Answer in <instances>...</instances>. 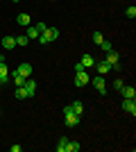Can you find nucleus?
<instances>
[{
    "mask_svg": "<svg viewBox=\"0 0 136 152\" xmlns=\"http://www.w3.org/2000/svg\"><path fill=\"white\" fill-rule=\"evenodd\" d=\"M57 37H59L57 27H48L45 32H41V34H39V41H41V45H48V43H52Z\"/></svg>",
    "mask_w": 136,
    "mask_h": 152,
    "instance_id": "nucleus-1",
    "label": "nucleus"
},
{
    "mask_svg": "<svg viewBox=\"0 0 136 152\" xmlns=\"http://www.w3.org/2000/svg\"><path fill=\"white\" fill-rule=\"evenodd\" d=\"M64 121H66V127H77L79 125V116L71 109V104L64 107Z\"/></svg>",
    "mask_w": 136,
    "mask_h": 152,
    "instance_id": "nucleus-2",
    "label": "nucleus"
},
{
    "mask_svg": "<svg viewBox=\"0 0 136 152\" xmlns=\"http://www.w3.org/2000/svg\"><path fill=\"white\" fill-rule=\"evenodd\" d=\"M104 61L109 64V66H111L113 70H118V68H120V66H118V61H120V55H118L116 50H109V52H107V57H104Z\"/></svg>",
    "mask_w": 136,
    "mask_h": 152,
    "instance_id": "nucleus-3",
    "label": "nucleus"
},
{
    "mask_svg": "<svg viewBox=\"0 0 136 152\" xmlns=\"http://www.w3.org/2000/svg\"><path fill=\"white\" fill-rule=\"evenodd\" d=\"M89 82H91V80H89V73H86V70H79L77 75H75V86H79V89L86 86Z\"/></svg>",
    "mask_w": 136,
    "mask_h": 152,
    "instance_id": "nucleus-4",
    "label": "nucleus"
},
{
    "mask_svg": "<svg viewBox=\"0 0 136 152\" xmlns=\"http://www.w3.org/2000/svg\"><path fill=\"white\" fill-rule=\"evenodd\" d=\"M16 73H18V75H23L27 80V77L32 75V64H20L18 68H16Z\"/></svg>",
    "mask_w": 136,
    "mask_h": 152,
    "instance_id": "nucleus-5",
    "label": "nucleus"
},
{
    "mask_svg": "<svg viewBox=\"0 0 136 152\" xmlns=\"http://www.w3.org/2000/svg\"><path fill=\"white\" fill-rule=\"evenodd\" d=\"M93 86H95V91H100V93H107V84H104L102 75H97L95 80H93Z\"/></svg>",
    "mask_w": 136,
    "mask_h": 152,
    "instance_id": "nucleus-6",
    "label": "nucleus"
},
{
    "mask_svg": "<svg viewBox=\"0 0 136 152\" xmlns=\"http://www.w3.org/2000/svg\"><path fill=\"white\" fill-rule=\"evenodd\" d=\"M123 109L127 111V114L136 116V102L134 100H127V98H125V100H123Z\"/></svg>",
    "mask_w": 136,
    "mask_h": 152,
    "instance_id": "nucleus-7",
    "label": "nucleus"
},
{
    "mask_svg": "<svg viewBox=\"0 0 136 152\" xmlns=\"http://www.w3.org/2000/svg\"><path fill=\"white\" fill-rule=\"evenodd\" d=\"M93 66H95V68H97V73H100V75H107V73H111V66H109V64H107V61H97V64H93Z\"/></svg>",
    "mask_w": 136,
    "mask_h": 152,
    "instance_id": "nucleus-8",
    "label": "nucleus"
},
{
    "mask_svg": "<svg viewBox=\"0 0 136 152\" xmlns=\"http://www.w3.org/2000/svg\"><path fill=\"white\" fill-rule=\"evenodd\" d=\"M7 82H9V68H7V64H0V84Z\"/></svg>",
    "mask_w": 136,
    "mask_h": 152,
    "instance_id": "nucleus-9",
    "label": "nucleus"
},
{
    "mask_svg": "<svg viewBox=\"0 0 136 152\" xmlns=\"http://www.w3.org/2000/svg\"><path fill=\"white\" fill-rule=\"evenodd\" d=\"M2 48L5 50H14L16 48V37H5L2 39Z\"/></svg>",
    "mask_w": 136,
    "mask_h": 152,
    "instance_id": "nucleus-10",
    "label": "nucleus"
},
{
    "mask_svg": "<svg viewBox=\"0 0 136 152\" xmlns=\"http://www.w3.org/2000/svg\"><path fill=\"white\" fill-rule=\"evenodd\" d=\"M23 86L27 89V95H30V98L36 93V82H34V80H25V84H23Z\"/></svg>",
    "mask_w": 136,
    "mask_h": 152,
    "instance_id": "nucleus-11",
    "label": "nucleus"
},
{
    "mask_svg": "<svg viewBox=\"0 0 136 152\" xmlns=\"http://www.w3.org/2000/svg\"><path fill=\"white\" fill-rule=\"evenodd\" d=\"M120 91H123V95L127 98V100H134V98H136V89H134V86H123Z\"/></svg>",
    "mask_w": 136,
    "mask_h": 152,
    "instance_id": "nucleus-12",
    "label": "nucleus"
},
{
    "mask_svg": "<svg viewBox=\"0 0 136 152\" xmlns=\"http://www.w3.org/2000/svg\"><path fill=\"white\" fill-rule=\"evenodd\" d=\"M16 23H18V25H23V27L32 25V20H30V16H27V14H18V16H16Z\"/></svg>",
    "mask_w": 136,
    "mask_h": 152,
    "instance_id": "nucleus-13",
    "label": "nucleus"
},
{
    "mask_svg": "<svg viewBox=\"0 0 136 152\" xmlns=\"http://www.w3.org/2000/svg\"><path fill=\"white\" fill-rule=\"evenodd\" d=\"M79 64H82V66H84V68H91V66H93V64H95V59L91 57V55H84V57L79 59Z\"/></svg>",
    "mask_w": 136,
    "mask_h": 152,
    "instance_id": "nucleus-14",
    "label": "nucleus"
},
{
    "mask_svg": "<svg viewBox=\"0 0 136 152\" xmlns=\"http://www.w3.org/2000/svg\"><path fill=\"white\" fill-rule=\"evenodd\" d=\"M71 109H73V111H75L77 116H82V114H84V104H82L79 100H75V102H73V104H71Z\"/></svg>",
    "mask_w": 136,
    "mask_h": 152,
    "instance_id": "nucleus-15",
    "label": "nucleus"
},
{
    "mask_svg": "<svg viewBox=\"0 0 136 152\" xmlns=\"http://www.w3.org/2000/svg\"><path fill=\"white\" fill-rule=\"evenodd\" d=\"M79 143L77 141H68V143H66V152H79Z\"/></svg>",
    "mask_w": 136,
    "mask_h": 152,
    "instance_id": "nucleus-16",
    "label": "nucleus"
},
{
    "mask_svg": "<svg viewBox=\"0 0 136 152\" xmlns=\"http://www.w3.org/2000/svg\"><path fill=\"white\" fill-rule=\"evenodd\" d=\"M16 98H18V100H25V98H30L25 86H16Z\"/></svg>",
    "mask_w": 136,
    "mask_h": 152,
    "instance_id": "nucleus-17",
    "label": "nucleus"
},
{
    "mask_svg": "<svg viewBox=\"0 0 136 152\" xmlns=\"http://www.w3.org/2000/svg\"><path fill=\"white\" fill-rule=\"evenodd\" d=\"M27 39H39V30L34 25H27Z\"/></svg>",
    "mask_w": 136,
    "mask_h": 152,
    "instance_id": "nucleus-18",
    "label": "nucleus"
},
{
    "mask_svg": "<svg viewBox=\"0 0 136 152\" xmlns=\"http://www.w3.org/2000/svg\"><path fill=\"white\" fill-rule=\"evenodd\" d=\"M66 143H68V139H59V143H57V152H66Z\"/></svg>",
    "mask_w": 136,
    "mask_h": 152,
    "instance_id": "nucleus-19",
    "label": "nucleus"
},
{
    "mask_svg": "<svg viewBox=\"0 0 136 152\" xmlns=\"http://www.w3.org/2000/svg\"><path fill=\"white\" fill-rule=\"evenodd\" d=\"M14 84H16V86H23V84H25V77L18 75V73H14Z\"/></svg>",
    "mask_w": 136,
    "mask_h": 152,
    "instance_id": "nucleus-20",
    "label": "nucleus"
},
{
    "mask_svg": "<svg viewBox=\"0 0 136 152\" xmlns=\"http://www.w3.org/2000/svg\"><path fill=\"white\" fill-rule=\"evenodd\" d=\"M27 43H30L27 34H25V37H16V45H20V48H23V45H27Z\"/></svg>",
    "mask_w": 136,
    "mask_h": 152,
    "instance_id": "nucleus-21",
    "label": "nucleus"
},
{
    "mask_svg": "<svg viewBox=\"0 0 136 152\" xmlns=\"http://www.w3.org/2000/svg\"><path fill=\"white\" fill-rule=\"evenodd\" d=\"M104 41V37H102V32H95V34H93V43L95 45H100Z\"/></svg>",
    "mask_w": 136,
    "mask_h": 152,
    "instance_id": "nucleus-22",
    "label": "nucleus"
},
{
    "mask_svg": "<svg viewBox=\"0 0 136 152\" xmlns=\"http://www.w3.org/2000/svg\"><path fill=\"white\" fill-rule=\"evenodd\" d=\"M100 48H102V50H104V52H109V50H113V45H111V43H109V41H107V39H104L102 43H100Z\"/></svg>",
    "mask_w": 136,
    "mask_h": 152,
    "instance_id": "nucleus-23",
    "label": "nucleus"
},
{
    "mask_svg": "<svg viewBox=\"0 0 136 152\" xmlns=\"http://www.w3.org/2000/svg\"><path fill=\"white\" fill-rule=\"evenodd\" d=\"M125 14H127L129 18H134V16H136V7H127V12H125Z\"/></svg>",
    "mask_w": 136,
    "mask_h": 152,
    "instance_id": "nucleus-24",
    "label": "nucleus"
},
{
    "mask_svg": "<svg viewBox=\"0 0 136 152\" xmlns=\"http://www.w3.org/2000/svg\"><path fill=\"white\" fill-rule=\"evenodd\" d=\"M34 27L39 30V34H41V32H45V30H48V25H45V23H36V25H34Z\"/></svg>",
    "mask_w": 136,
    "mask_h": 152,
    "instance_id": "nucleus-25",
    "label": "nucleus"
},
{
    "mask_svg": "<svg viewBox=\"0 0 136 152\" xmlns=\"http://www.w3.org/2000/svg\"><path fill=\"white\" fill-rule=\"evenodd\" d=\"M123 86H125V84H123V80H116V82H113V89H116V91H120Z\"/></svg>",
    "mask_w": 136,
    "mask_h": 152,
    "instance_id": "nucleus-26",
    "label": "nucleus"
},
{
    "mask_svg": "<svg viewBox=\"0 0 136 152\" xmlns=\"http://www.w3.org/2000/svg\"><path fill=\"white\" fill-rule=\"evenodd\" d=\"M79 70H86V68H84V66H82V64L77 61V64H75V73H79Z\"/></svg>",
    "mask_w": 136,
    "mask_h": 152,
    "instance_id": "nucleus-27",
    "label": "nucleus"
},
{
    "mask_svg": "<svg viewBox=\"0 0 136 152\" xmlns=\"http://www.w3.org/2000/svg\"><path fill=\"white\" fill-rule=\"evenodd\" d=\"M12 2H18V0H12Z\"/></svg>",
    "mask_w": 136,
    "mask_h": 152,
    "instance_id": "nucleus-28",
    "label": "nucleus"
},
{
    "mask_svg": "<svg viewBox=\"0 0 136 152\" xmlns=\"http://www.w3.org/2000/svg\"><path fill=\"white\" fill-rule=\"evenodd\" d=\"M0 64H2V57H0Z\"/></svg>",
    "mask_w": 136,
    "mask_h": 152,
    "instance_id": "nucleus-29",
    "label": "nucleus"
},
{
    "mask_svg": "<svg viewBox=\"0 0 136 152\" xmlns=\"http://www.w3.org/2000/svg\"><path fill=\"white\" fill-rule=\"evenodd\" d=\"M0 114H2V109H0Z\"/></svg>",
    "mask_w": 136,
    "mask_h": 152,
    "instance_id": "nucleus-30",
    "label": "nucleus"
}]
</instances>
